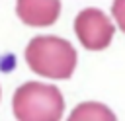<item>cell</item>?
Segmentation results:
<instances>
[{
    "label": "cell",
    "mask_w": 125,
    "mask_h": 121,
    "mask_svg": "<svg viewBox=\"0 0 125 121\" xmlns=\"http://www.w3.org/2000/svg\"><path fill=\"white\" fill-rule=\"evenodd\" d=\"M68 119L70 121H76V119H107V121H113L115 115L111 113V109H107L102 103H82V105L74 107V111L70 113Z\"/></svg>",
    "instance_id": "5b68a950"
},
{
    "label": "cell",
    "mask_w": 125,
    "mask_h": 121,
    "mask_svg": "<svg viewBox=\"0 0 125 121\" xmlns=\"http://www.w3.org/2000/svg\"><path fill=\"white\" fill-rule=\"evenodd\" d=\"M74 31L82 47L88 51H102L109 47L113 39V23L111 20L98 8H86L82 10L74 20Z\"/></svg>",
    "instance_id": "3957f363"
},
{
    "label": "cell",
    "mask_w": 125,
    "mask_h": 121,
    "mask_svg": "<svg viewBox=\"0 0 125 121\" xmlns=\"http://www.w3.org/2000/svg\"><path fill=\"white\" fill-rule=\"evenodd\" d=\"M25 60L33 72L53 80H64L76 68V51L66 39L39 35L27 43Z\"/></svg>",
    "instance_id": "6da1fadb"
},
{
    "label": "cell",
    "mask_w": 125,
    "mask_h": 121,
    "mask_svg": "<svg viewBox=\"0 0 125 121\" xmlns=\"http://www.w3.org/2000/svg\"><path fill=\"white\" fill-rule=\"evenodd\" d=\"M12 107L20 121H57L62 117L64 100L53 84L25 82L16 90Z\"/></svg>",
    "instance_id": "7a4b0ae2"
},
{
    "label": "cell",
    "mask_w": 125,
    "mask_h": 121,
    "mask_svg": "<svg viewBox=\"0 0 125 121\" xmlns=\"http://www.w3.org/2000/svg\"><path fill=\"white\" fill-rule=\"evenodd\" d=\"M111 14H113V20L117 21L119 29L125 33V0H113Z\"/></svg>",
    "instance_id": "8992f818"
},
{
    "label": "cell",
    "mask_w": 125,
    "mask_h": 121,
    "mask_svg": "<svg viewBox=\"0 0 125 121\" xmlns=\"http://www.w3.org/2000/svg\"><path fill=\"white\" fill-rule=\"evenodd\" d=\"M18 18L33 27L53 25L61 14V0H18Z\"/></svg>",
    "instance_id": "277c9868"
}]
</instances>
